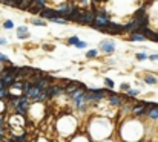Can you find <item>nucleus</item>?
<instances>
[{
  "label": "nucleus",
  "mask_w": 158,
  "mask_h": 142,
  "mask_svg": "<svg viewBox=\"0 0 158 142\" xmlns=\"http://www.w3.org/2000/svg\"><path fill=\"white\" fill-rule=\"evenodd\" d=\"M107 23H110V15L106 12V11H97L95 12V20H94V23H92V26H94V29H97V31H100L101 28H106L107 26Z\"/></svg>",
  "instance_id": "nucleus-1"
},
{
  "label": "nucleus",
  "mask_w": 158,
  "mask_h": 142,
  "mask_svg": "<svg viewBox=\"0 0 158 142\" xmlns=\"http://www.w3.org/2000/svg\"><path fill=\"white\" fill-rule=\"evenodd\" d=\"M95 20V12L92 9H84L83 14H81V18H80V25H91Z\"/></svg>",
  "instance_id": "nucleus-2"
},
{
  "label": "nucleus",
  "mask_w": 158,
  "mask_h": 142,
  "mask_svg": "<svg viewBox=\"0 0 158 142\" xmlns=\"http://www.w3.org/2000/svg\"><path fill=\"white\" fill-rule=\"evenodd\" d=\"M41 18H48V20H54V18H61V12L57 9H51V8H44L40 14Z\"/></svg>",
  "instance_id": "nucleus-3"
},
{
  "label": "nucleus",
  "mask_w": 158,
  "mask_h": 142,
  "mask_svg": "<svg viewBox=\"0 0 158 142\" xmlns=\"http://www.w3.org/2000/svg\"><path fill=\"white\" fill-rule=\"evenodd\" d=\"M100 51L104 52L106 55H110L112 52L115 51V43L112 41V40H103L100 43Z\"/></svg>",
  "instance_id": "nucleus-4"
},
{
  "label": "nucleus",
  "mask_w": 158,
  "mask_h": 142,
  "mask_svg": "<svg viewBox=\"0 0 158 142\" xmlns=\"http://www.w3.org/2000/svg\"><path fill=\"white\" fill-rule=\"evenodd\" d=\"M80 89L86 90L87 87H86L84 84L78 83V81H69V84H67V86L64 87V93H69V95H72L74 92H77V90H80Z\"/></svg>",
  "instance_id": "nucleus-5"
},
{
  "label": "nucleus",
  "mask_w": 158,
  "mask_h": 142,
  "mask_svg": "<svg viewBox=\"0 0 158 142\" xmlns=\"http://www.w3.org/2000/svg\"><path fill=\"white\" fill-rule=\"evenodd\" d=\"M61 93H64V87H63V86H54V84H51V86L46 89L48 99H51V98L57 96V95H61Z\"/></svg>",
  "instance_id": "nucleus-6"
},
{
  "label": "nucleus",
  "mask_w": 158,
  "mask_h": 142,
  "mask_svg": "<svg viewBox=\"0 0 158 142\" xmlns=\"http://www.w3.org/2000/svg\"><path fill=\"white\" fill-rule=\"evenodd\" d=\"M83 11H84V9H81V8H78V6H75V5H74V8H72V11H71V14H69V17H67V20H66V21L80 23V18H81Z\"/></svg>",
  "instance_id": "nucleus-7"
},
{
  "label": "nucleus",
  "mask_w": 158,
  "mask_h": 142,
  "mask_svg": "<svg viewBox=\"0 0 158 142\" xmlns=\"http://www.w3.org/2000/svg\"><path fill=\"white\" fill-rule=\"evenodd\" d=\"M109 104L114 106V107H121L123 106V98L120 96V95L114 93L112 90H109Z\"/></svg>",
  "instance_id": "nucleus-8"
},
{
  "label": "nucleus",
  "mask_w": 158,
  "mask_h": 142,
  "mask_svg": "<svg viewBox=\"0 0 158 142\" xmlns=\"http://www.w3.org/2000/svg\"><path fill=\"white\" fill-rule=\"evenodd\" d=\"M17 37L21 38V40H25V38H29L31 34L28 32V28L26 26H20V28H17Z\"/></svg>",
  "instance_id": "nucleus-9"
},
{
  "label": "nucleus",
  "mask_w": 158,
  "mask_h": 142,
  "mask_svg": "<svg viewBox=\"0 0 158 142\" xmlns=\"http://www.w3.org/2000/svg\"><path fill=\"white\" fill-rule=\"evenodd\" d=\"M44 8H46V6H40V5H37V3H32V5L26 9V11H29L31 14H40Z\"/></svg>",
  "instance_id": "nucleus-10"
},
{
  "label": "nucleus",
  "mask_w": 158,
  "mask_h": 142,
  "mask_svg": "<svg viewBox=\"0 0 158 142\" xmlns=\"http://www.w3.org/2000/svg\"><path fill=\"white\" fill-rule=\"evenodd\" d=\"M146 116L149 118V119H152V121H156V119H158V104H156L152 110H149Z\"/></svg>",
  "instance_id": "nucleus-11"
},
{
  "label": "nucleus",
  "mask_w": 158,
  "mask_h": 142,
  "mask_svg": "<svg viewBox=\"0 0 158 142\" xmlns=\"http://www.w3.org/2000/svg\"><path fill=\"white\" fill-rule=\"evenodd\" d=\"M31 5H32V0H20V3H18L15 8H18V9H21V11H26Z\"/></svg>",
  "instance_id": "nucleus-12"
},
{
  "label": "nucleus",
  "mask_w": 158,
  "mask_h": 142,
  "mask_svg": "<svg viewBox=\"0 0 158 142\" xmlns=\"http://www.w3.org/2000/svg\"><path fill=\"white\" fill-rule=\"evenodd\" d=\"M8 96H9V89L8 87H3L2 90H0V101L8 99Z\"/></svg>",
  "instance_id": "nucleus-13"
},
{
  "label": "nucleus",
  "mask_w": 158,
  "mask_h": 142,
  "mask_svg": "<svg viewBox=\"0 0 158 142\" xmlns=\"http://www.w3.org/2000/svg\"><path fill=\"white\" fill-rule=\"evenodd\" d=\"M144 14H146V9H144V6H143V8H140V9H137V11L133 12V17H132V18H140V17H143Z\"/></svg>",
  "instance_id": "nucleus-14"
},
{
  "label": "nucleus",
  "mask_w": 158,
  "mask_h": 142,
  "mask_svg": "<svg viewBox=\"0 0 158 142\" xmlns=\"http://www.w3.org/2000/svg\"><path fill=\"white\" fill-rule=\"evenodd\" d=\"M31 21L37 26H46V20H43V18H31Z\"/></svg>",
  "instance_id": "nucleus-15"
},
{
  "label": "nucleus",
  "mask_w": 158,
  "mask_h": 142,
  "mask_svg": "<svg viewBox=\"0 0 158 142\" xmlns=\"http://www.w3.org/2000/svg\"><path fill=\"white\" fill-rule=\"evenodd\" d=\"M98 55V51L97 49H89L87 52H86V58H89V60H91V58H95Z\"/></svg>",
  "instance_id": "nucleus-16"
},
{
  "label": "nucleus",
  "mask_w": 158,
  "mask_h": 142,
  "mask_svg": "<svg viewBox=\"0 0 158 142\" xmlns=\"http://www.w3.org/2000/svg\"><path fill=\"white\" fill-rule=\"evenodd\" d=\"M130 40H132V41H144L146 38H144L141 34H130Z\"/></svg>",
  "instance_id": "nucleus-17"
},
{
  "label": "nucleus",
  "mask_w": 158,
  "mask_h": 142,
  "mask_svg": "<svg viewBox=\"0 0 158 142\" xmlns=\"http://www.w3.org/2000/svg\"><path fill=\"white\" fill-rule=\"evenodd\" d=\"M144 81H146L147 84H156V78H155L153 75H146V77H144Z\"/></svg>",
  "instance_id": "nucleus-18"
},
{
  "label": "nucleus",
  "mask_w": 158,
  "mask_h": 142,
  "mask_svg": "<svg viewBox=\"0 0 158 142\" xmlns=\"http://www.w3.org/2000/svg\"><path fill=\"white\" fill-rule=\"evenodd\" d=\"M138 93H140V90H137V89H129L127 90V96L132 98V96H137Z\"/></svg>",
  "instance_id": "nucleus-19"
},
{
  "label": "nucleus",
  "mask_w": 158,
  "mask_h": 142,
  "mask_svg": "<svg viewBox=\"0 0 158 142\" xmlns=\"http://www.w3.org/2000/svg\"><path fill=\"white\" fill-rule=\"evenodd\" d=\"M3 28H5V29H12V28H14V23H12L11 20H6V21L3 23Z\"/></svg>",
  "instance_id": "nucleus-20"
},
{
  "label": "nucleus",
  "mask_w": 158,
  "mask_h": 142,
  "mask_svg": "<svg viewBox=\"0 0 158 142\" xmlns=\"http://www.w3.org/2000/svg\"><path fill=\"white\" fill-rule=\"evenodd\" d=\"M0 61H2V63H8V64H11V61H9V58H8L6 55H3L2 52H0Z\"/></svg>",
  "instance_id": "nucleus-21"
},
{
  "label": "nucleus",
  "mask_w": 158,
  "mask_h": 142,
  "mask_svg": "<svg viewBox=\"0 0 158 142\" xmlns=\"http://www.w3.org/2000/svg\"><path fill=\"white\" fill-rule=\"evenodd\" d=\"M67 43H69V44H74V46H75V44L78 43V37H75V35H74V37H71L69 40H67Z\"/></svg>",
  "instance_id": "nucleus-22"
},
{
  "label": "nucleus",
  "mask_w": 158,
  "mask_h": 142,
  "mask_svg": "<svg viewBox=\"0 0 158 142\" xmlns=\"http://www.w3.org/2000/svg\"><path fill=\"white\" fill-rule=\"evenodd\" d=\"M104 84H106L109 89H114V81L109 80V78H106V80H104Z\"/></svg>",
  "instance_id": "nucleus-23"
},
{
  "label": "nucleus",
  "mask_w": 158,
  "mask_h": 142,
  "mask_svg": "<svg viewBox=\"0 0 158 142\" xmlns=\"http://www.w3.org/2000/svg\"><path fill=\"white\" fill-rule=\"evenodd\" d=\"M51 21H54V23H58V25H66V20H63V18H54V20H51Z\"/></svg>",
  "instance_id": "nucleus-24"
},
{
  "label": "nucleus",
  "mask_w": 158,
  "mask_h": 142,
  "mask_svg": "<svg viewBox=\"0 0 158 142\" xmlns=\"http://www.w3.org/2000/svg\"><path fill=\"white\" fill-rule=\"evenodd\" d=\"M32 3H37L40 6H46V0H32Z\"/></svg>",
  "instance_id": "nucleus-25"
},
{
  "label": "nucleus",
  "mask_w": 158,
  "mask_h": 142,
  "mask_svg": "<svg viewBox=\"0 0 158 142\" xmlns=\"http://www.w3.org/2000/svg\"><path fill=\"white\" fill-rule=\"evenodd\" d=\"M135 58L141 61V60H146V58H147V55H146V54H137V55H135Z\"/></svg>",
  "instance_id": "nucleus-26"
},
{
  "label": "nucleus",
  "mask_w": 158,
  "mask_h": 142,
  "mask_svg": "<svg viewBox=\"0 0 158 142\" xmlns=\"http://www.w3.org/2000/svg\"><path fill=\"white\" fill-rule=\"evenodd\" d=\"M120 89H121V90H126V92H127V90H129V89H130V86H129V84H127V83H123V84H121V86H120Z\"/></svg>",
  "instance_id": "nucleus-27"
},
{
  "label": "nucleus",
  "mask_w": 158,
  "mask_h": 142,
  "mask_svg": "<svg viewBox=\"0 0 158 142\" xmlns=\"http://www.w3.org/2000/svg\"><path fill=\"white\" fill-rule=\"evenodd\" d=\"M75 46L78 47V49H84V47H86V43H84V41H78Z\"/></svg>",
  "instance_id": "nucleus-28"
},
{
  "label": "nucleus",
  "mask_w": 158,
  "mask_h": 142,
  "mask_svg": "<svg viewBox=\"0 0 158 142\" xmlns=\"http://www.w3.org/2000/svg\"><path fill=\"white\" fill-rule=\"evenodd\" d=\"M8 41H6V38H0V46H5Z\"/></svg>",
  "instance_id": "nucleus-29"
},
{
  "label": "nucleus",
  "mask_w": 158,
  "mask_h": 142,
  "mask_svg": "<svg viewBox=\"0 0 158 142\" xmlns=\"http://www.w3.org/2000/svg\"><path fill=\"white\" fill-rule=\"evenodd\" d=\"M149 60L155 61V60H158V55H150V57H149Z\"/></svg>",
  "instance_id": "nucleus-30"
},
{
  "label": "nucleus",
  "mask_w": 158,
  "mask_h": 142,
  "mask_svg": "<svg viewBox=\"0 0 158 142\" xmlns=\"http://www.w3.org/2000/svg\"><path fill=\"white\" fill-rule=\"evenodd\" d=\"M80 2H83V3H87V0H80Z\"/></svg>",
  "instance_id": "nucleus-31"
},
{
  "label": "nucleus",
  "mask_w": 158,
  "mask_h": 142,
  "mask_svg": "<svg viewBox=\"0 0 158 142\" xmlns=\"http://www.w3.org/2000/svg\"><path fill=\"white\" fill-rule=\"evenodd\" d=\"M95 2H100V0H94V5H95Z\"/></svg>",
  "instance_id": "nucleus-32"
},
{
  "label": "nucleus",
  "mask_w": 158,
  "mask_h": 142,
  "mask_svg": "<svg viewBox=\"0 0 158 142\" xmlns=\"http://www.w3.org/2000/svg\"><path fill=\"white\" fill-rule=\"evenodd\" d=\"M15 2H17V5H18V3H20V0H15Z\"/></svg>",
  "instance_id": "nucleus-33"
}]
</instances>
